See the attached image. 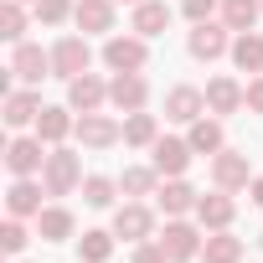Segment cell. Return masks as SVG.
I'll list each match as a JSON object with an SVG mask.
<instances>
[{"mask_svg":"<svg viewBox=\"0 0 263 263\" xmlns=\"http://www.w3.org/2000/svg\"><path fill=\"white\" fill-rule=\"evenodd\" d=\"M72 16H78L83 31H108L114 26V6H108V0H78Z\"/></svg>","mask_w":263,"mask_h":263,"instance_id":"17","label":"cell"},{"mask_svg":"<svg viewBox=\"0 0 263 263\" xmlns=\"http://www.w3.org/2000/svg\"><path fill=\"white\" fill-rule=\"evenodd\" d=\"M155 201H160V212H165V217H181V212H191V206H196V191H191L186 181H176V176H171V186H160V191H155Z\"/></svg>","mask_w":263,"mask_h":263,"instance_id":"15","label":"cell"},{"mask_svg":"<svg viewBox=\"0 0 263 263\" xmlns=\"http://www.w3.org/2000/svg\"><path fill=\"white\" fill-rule=\"evenodd\" d=\"M242 103H248L253 114H263V78H253V83L242 88Z\"/></svg>","mask_w":263,"mask_h":263,"instance_id":"36","label":"cell"},{"mask_svg":"<svg viewBox=\"0 0 263 263\" xmlns=\"http://www.w3.org/2000/svg\"><path fill=\"white\" fill-rule=\"evenodd\" d=\"M171 26V11L160 6V0H140V6H135V31L140 36H160Z\"/></svg>","mask_w":263,"mask_h":263,"instance_id":"18","label":"cell"},{"mask_svg":"<svg viewBox=\"0 0 263 263\" xmlns=\"http://www.w3.org/2000/svg\"><path fill=\"white\" fill-rule=\"evenodd\" d=\"M160 248H165V258H171V263H181V258L201 253V237H196L186 222H165V232H160Z\"/></svg>","mask_w":263,"mask_h":263,"instance_id":"9","label":"cell"},{"mask_svg":"<svg viewBox=\"0 0 263 263\" xmlns=\"http://www.w3.org/2000/svg\"><path fill=\"white\" fill-rule=\"evenodd\" d=\"M52 72L67 78V83L83 78V72H88V42H83V36H62V42L52 47Z\"/></svg>","mask_w":263,"mask_h":263,"instance_id":"1","label":"cell"},{"mask_svg":"<svg viewBox=\"0 0 263 263\" xmlns=\"http://www.w3.org/2000/svg\"><path fill=\"white\" fill-rule=\"evenodd\" d=\"M36 232H42L47 242L72 237V212H62V206H42V212H36Z\"/></svg>","mask_w":263,"mask_h":263,"instance_id":"21","label":"cell"},{"mask_svg":"<svg viewBox=\"0 0 263 263\" xmlns=\"http://www.w3.org/2000/svg\"><path fill=\"white\" fill-rule=\"evenodd\" d=\"M108 98V88L93 78V72H83V78H72L67 83V103L78 108V114H98V103Z\"/></svg>","mask_w":263,"mask_h":263,"instance_id":"6","label":"cell"},{"mask_svg":"<svg viewBox=\"0 0 263 263\" xmlns=\"http://www.w3.org/2000/svg\"><path fill=\"white\" fill-rule=\"evenodd\" d=\"M67 11H72V6H67V0H36V16H42L47 26H57V21H62Z\"/></svg>","mask_w":263,"mask_h":263,"instance_id":"34","label":"cell"},{"mask_svg":"<svg viewBox=\"0 0 263 263\" xmlns=\"http://www.w3.org/2000/svg\"><path fill=\"white\" fill-rule=\"evenodd\" d=\"M129 6H140V0H129Z\"/></svg>","mask_w":263,"mask_h":263,"instance_id":"39","label":"cell"},{"mask_svg":"<svg viewBox=\"0 0 263 263\" xmlns=\"http://www.w3.org/2000/svg\"><path fill=\"white\" fill-rule=\"evenodd\" d=\"M78 253H83V263H103V258L114 253V237H108V232H83V237H78Z\"/></svg>","mask_w":263,"mask_h":263,"instance_id":"29","label":"cell"},{"mask_svg":"<svg viewBox=\"0 0 263 263\" xmlns=\"http://www.w3.org/2000/svg\"><path fill=\"white\" fill-rule=\"evenodd\" d=\"M21 26H26L21 0H6V6H0V36H6V42H16V36H21Z\"/></svg>","mask_w":263,"mask_h":263,"instance_id":"31","label":"cell"},{"mask_svg":"<svg viewBox=\"0 0 263 263\" xmlns=\"http://www.w3.org/2000/svg\"><path fill=\"white\" fill-rule=\"evenodd\" d=\"M145 93H150V88H145V78H140V72H119V78L108 83V98H114V103H119L124 114L145 108Z\"/></svg>","mask_w":263,"mask_h":263,"instance_id":"11","label":"cell"},{"mask_svg":"<svg viewBox=\"0 0 263 263\" xmlns=\"http://www.w3.org/2000/svg\"><path fill=\"white\" fill-rule=\"evenodd\" d=\"M11 72H16L21 83H42V78L52 72V57H47L42 47H16V57H11Z\"/></svg>","mask_w":263,"mask_h":263,"instance_id":"12","label":"cell"},{"mask_svg":"<svg viewBox=\"0 0 263 263\" xmlns=\"http://www.w3.org/2000/svg\"><path fill=\"white\" fill-rule=\"evenodd\" d=\"M83 201H88V206H108V201H114V181H108V176H88V181H83Z\"/></svg>","mask_w":263,"mask_h":263,"instance_id":"30","label":"cell"},{"mask_svg":"<svg viewBox=\"0 0 263 263\" xmlns=\"http://www.w3.org/2000/svg\"><path fill=\"white\" fill-rule=\"evenodd\" d=\"M6 201H11V212H16V217H31V212H42V191H36L26 176H21V181L6 191Z\"/></svg>","mask_w":263,"mask_h":263,"instance_id":"25","label":"cell"},{"mask_svg":"<svg viewBox=\"0 0 263 263\" xmlns=\"http://www.w3.org/2000/svg\"><path fill=\"white\" fill-rule=\"evenodd\" d=\"M124 145H155V114H129L124 119Z\"/></svg>","mask_w":263,"mask_h":263,"instance_id":"28","label":"cell"},{"mask_svg":"<svg viewBox=\"0 0 263 263\" xmlns=\"http://www.w3.org/2000/svg\"><path fill=\"white\" fill-rule=\"evenodd\" d=\"M119 135H124V129H119L108 114H83V119H78V140H83V145H93V150L114 145Z\"/></svg>","mask_w":263,"mask_h":263,"instance_id":"10","label":"cell"},{"mask_svg":"<svg viewBox=\"0 0 263 263\" xmlns=\"http://www.w3.org/2000/svg\"><path fill=\"white\" fill-rule=\"evenodd\" d=\"M135 263H171V258H165V248H160V242H145V248L135 253Z\"/></svg>","mask_w":263,"mask_h":263,"instance_id":"37","label":"cell"},{"mask_svg":"<svg viewBox=\"0 0 263 263\" xmlns=\"http://www.w3.org/2000/svg\"><path fill=\"white\" fill-rule=\"evenodd\" d=\"M237 103H242V88L232 78H212L206 83V108L212 114H237Z\"/></svg>","mask_w":263,"mask_h":263,"instance_id":"14","label":"cell"},{"mask_svg":"<svg viewBox=\"0 0 263 263\" xmlns=\"http://www.w3.org/2000/svg\"><path fill=\"white\" fill-rule=\"evenodd\" d=\"M191 150H201V155H217L222 150V124L217 119H196L191 124Z\"/></svg>","mask_w":263,"mask_h":263,"instance_id":"26","label":"cell"},{"mask_svg":"<svg viewBox=\"0 0 263 263\" xmlns=\"http://www.w3.org/2000/svg\"><path fill=\"white\" fill-rule=\"evenodd\" d=\"M212 11H217V0H186V16H191V26L212 21Z\"/></svg>","mask_w":263,"mask_h":263,"instance_id":"35","label":"cell"},{"mask_svg":"<svg viewBox=\"0 0 263 263\" xmlns=\"http://www.w3.org/2000/svg\"><path fill=\"white\" fill-rule=\"evenodd\" d=\"M6 165H11V176H31V171H42V165H47L42 140H11V145H6Z\"/></svg>","mask_w":263,"mask_h":263,"instance_id":"8","label":"cell"},{"mask_svg":"<svg viewBox=\"0 0 263 263\" xmlns=\"http://www.w3.org/2000/svg\"><path fill=\"white\" fill-rule=\"evenodd\" d=\"M201 108H206V93H196V88H171V98H165V119H176V124H196Z\"/></svg>","mask_w":263,"mask_h":263,"instance_id":"7","label":"cell"},{"mask_svg":"<svg viewBox=\"0 0 263 263\" xmlns=\"http://www.w3.org/2000/svg\"><path fill=\"white\" fill-rule=\"evenodd\" d=\"M103 62H108L114 72H140V67H145V36H108Z\"/></svg>","mask_w":263,"mask_h":263,"instance_id":"2","label":"cell"},{"mask_svg":"<svg viewBox=\"0 0 263 263\" xmlns=\"http://www.w3.org/2000/svg\"><path fill=\"white\" fill-rule=\"evenodd\" d=\"M0 248H6V253H21V248H26V227H21V222H6V227H0Z\"/></svg>","mask_w":263,"mask_h":263,"instance_id":"33","label":"cell"},{"mask_svg":"<svg viewBox=\"0 0 263 263\" xmlns=\"http://www.w3.org/2000/svg\"><path fill=\"white\" fill-rule=\"evenodd\" d=\"M227 31H232V26H217V21H201V26L191 31V57H201V62L222 57V52H227Z\"/></svg>","mask_w":263,"mask_h":263,"instance_id":"5","label":"cell"},{"mask_svg":"<svg viewBox=\"0 0 263 263\" xmlns=\"http://www.w3.org/2000/svg\"><path fill=\"white\" fill-rule=\"evenodd\" d=\"M248 191H253V206H263V176H258V181H248Z\"/></svg>","mask_w":263,"mask_h":263,"instance_id":"38","label":"cell"},{"mask_svg":"<svg viewBox=\"0 0 263 263\" xmlns=\"http://www.w3.org/2000/svg\"><path fill=\"white\" fill-rule=\"evenodd\" d=\"M232 62H237L242 72H263V36H258V31H237V42H232Z\"/></svg>","mask_w":263,"mask_h":263,"instance_id":"16","label":"cell"},{"mask_svg":"<svg viewBox=\"0 0 263 263\" xmlns=\"http://www.w3.org/2000/svg\"><path fill=\"white\" fill-rule=\"evenodd\" d=\"M114 232H119V237H145V232H150V212H145V206H119Z\"/></svg>","mask_w":263,"mask_h":263,"instance_id":"27","label":"cell"},{"mask_svg":"<svg viewBox=\"0 0 263 263\" xmlns=\"http://www.w3.org/2000/svg\"><path fill=\"white\" fill-rule=\"evenodd\" d=\"M191 160V140H155V171L160 176H181Z\"/></svg>","mask_w":263,"mask_h":263,"instance_id":"13","label":"cell"},{"mask_svg":"<svg viewBox=\"0 0 263 263\" xmlns=\"http://www.w3.org/2000/svg\"><path fill=\"white\" fill-rule=\"evenodd\" d=\"M72 129V119H67V108H42L36 114V140H47V145H57L62 135Z\"/></svg>","mask_w":263,"mask_h":263,"instance_id":"24","label":"cell"},{"mask_svg":"<svg viewBox=\"0 0 263 263\" xmlns=\"http://www.w3.org/2000/svg\"><path fill=\"white\" fill-rule=\"evenodd\" d=\"M201 253H206V263H237V258H242V242H237V237H227V232L217 227V232L201 242Z\"/></svg>","mask_w":263,"mask_h":263,"instance_id":"23","label":"cell"},{"mask_svg":"<svg viewBox=\"0 0 263 263\" xmlns=\"http://www.w3.org/2000/svg\"><path fill=\"white\" fill-rule=\"evenodd\" d=\"M212 176H217V186H222V191H237V186H248V181H253V176H248V155H237V150H217Z\"/></svg>","mask_w":263,"mask_h":263,"instance_id":"4","label":"cell"},{"mask_svg":"<svg viewBox=\"0 0 263 263\" xmlns=\"http://www.w3.org/2000/svg\"><path fill=\"white\" fill-rule=\"evenodd\" d=\"M196 217H201V227H227V222H232V196H227V191L196 196Z\"/></svg>","mask_w":263,"mask_h":263,"instance_id":"20","label":"cell"},{"mask_svg":"<svg viewBox=\"0 0 263 263\" xmlns=\"http://www.w3.org/2000/svg\"><path fill=\"white\" fill-rule=\"evenodd\" d=\"M155 176H160V171H124L119 186H124L129 196H150V191H155Z\"/></svg>","mask_w":263,"mask_h":263,"instance_id":"32","label":"cell"},{"mask_svg":"<svg viewBox=\"0 0 263 263\" xmlns=\"http://www.w3.org/2000/svg\"><path fill=\"white\" fill-rule=\"evenodd\" d=\"M258 11H263V0H222V26H232V31H253Z\"/></svg>","mask_w":263,"mask_h":263,"instance_id":"22","label":"cell"},{"mask_svg":"<svg viewBox=\"0 0 263 263\" xmlns=\"http://www.w3.org/2000/svg\"><path fill=\"white\" fill-rule=\"evenodd\" d=\"M42 171H47V191H52V196H67V191L78 186V176H83V171H78V155H72V150H52Z\"/></svg>","mask_w":263,"mask_h":263,"instance_id":"3","label":"cell"},{"mask_svg":"<svg viewBox=\"0 0 263 263\" xmlns=\"http://www.w3.org/2000/svg\"><path fill=\"white\" fill-rule=\"evenodd\" d=\"M36 114H42V98H36V93H6V124H11V129L36 124Z\"/></svg>","mask_w":263,"mask_h":263,"instance_id":"19","label":"cell"}]
</instances>
